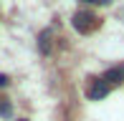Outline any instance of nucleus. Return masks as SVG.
<instances>
[{"mask_svg": "<svg viewBox=\"0 0 124 121\" xmlns=\"http://www.w3.org/2000/svg\"><path fill=\"white\" fill-rule=\"evenodd\" d=\"M41 51H43V53L48 51V33H43V35H41Z\"/></svg>", "mask_w": 124, "mask_h": 121, "instance_id": "5", "label": "nucleus"}, {"mask_svg": "<svg viewBox=\"0 0 124 121\" xmlns=\"http://www.w3.org/2000/svg\"><path fill=\"white\" fill-rule=\"evenodd\" d=\"M0 116H10V103H0Z\"/></svg>", "mask_w": 124, "mask_h": 121, "instance_id": "4", "label": "nucleus"}, {"mask_svg": "<svg viewBox=\"0 0 124 121\" xmlns=\"http://www.w3.org/2000/svg\"><path fill=\"white\" fill-rule=\"evenodd\" d=\"M5 86H8V76L0 73V88H5Z\"/></svg>", "mask_w": 124, "mask_h": 121, "instance_id": "6", "label": "nucleus"}, {"mask_svg": "<svg viewBox=\"0 0 124 121\" xmlns=\"http://www.w3.org/2000/svg\"><path fill=\"white\" fill-rule=\"evenodd\" d=\"M86 3H99V0H86Z\"/></svg>", "mask_w": 124, "mask_h": 121, "instance_id": "7", "label": "nucleus"}, {"mask_svg": "<svg viewBox=\"0 0 124 121\" xmlns=\"http://www.w3.org/2000/svg\"><path fill=\"white\" fill-rule=\"evenodd\" d=\"M109 93V83L104 78H91V86H89V98L91 101H99Z\"/></svg>", "mask_w": 124, "mask_h": 121, "instance_id": "2", "label": "nucleus"}, {"mask_svg": "<svg viewBox=\"0 0 124 121\" xmlns=\"http://www.w3.org/2000/svg\"><path fill=\"white\" fill-rule=\"evenodd\" d=\"M101 78L106 81V83H122V78H124V71L122 68H109Z\"/></svg>", "mask_w": 124, "mask_h": 121, "instance_id": "3", "label": "nucleus"}, {"mask_svg": "<svg viewBox=\"0 0 124 121\" xmlns=\"http://www.w3.org/2000/svg\"><path fill=\"white\" fill-rule=\"evenodd\" d=\"M18 121H25V119H18Z\"/></svg>", "mask_w": 124, "mask_h": 121, "instance_id": "8", "label": "nucleus"}, {"mask_svg": "<svg viewBox=\"0 0 124 121\" xmlns=\"http://www.w3.org/2000/svg\"><path fill=\"white\" fill-rule=\"evenodd\" d=\"M96 25H99L96 15L89 13V10H78V13L74 15V28H76L78 33H91Z\"/></svg>", "mask_w": 124, "mask_h": 121, "instance_id": "1", "label": "nucleus"}]
</instances>
